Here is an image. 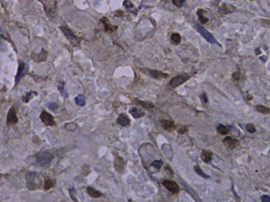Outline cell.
I'll return each mask as SVG.
<instances>
[{"instance_id":"1","label":"cell","mask_w":270,"mask_h":202,"mask_svg":"<svg viewBox=\"0 0 270 202\" xmlns=\"http://www.w3.org/2000/svg\"><path fill=\"white\" fill-rule=\"evenodd\" d=\"M27 187L30 190H34L38 188L41 184V180L38 173L34 171H28L26 174Z\"/></svg>"},{"instance_id":"2","label":"cell","mask_w":270,"mask_h":202,"mask_svg":"<svg viewBox=\"0 0 270 202\" xmlns=\"http://www.w3.org/2000/svg\"><path fill=\"white\" fill-rule=\"evenodd\" d=\"M53 157L54 156L51 152H48V151L40 152L36 155V161L39 165L43 166L45 165H48L53 159Z\"/></svg>"},{"instance_id":"3","label":"cell","mask_w":270,"mask_h":202,"mask_svg":"<svg viewBox=\"0 0 270 202\" xmlns=\"http://www.w3.org/2000/svg\"><path fill=\"white\" fill-rule=\"evenodd\" d=\"M195 28L196 30L201 33V35L211 44H218L217 40L213 38V36L209 32H208L202 26H201L200 24H195Z\"/></svg>"},{"instance_id":"4","label":"cell","mask_w":270,"mask_h":202,"mask_svg":"<svg viewBox=\"0 0 270 202\" xmlns=\"http://www.w3.org/2000/svg\"><path fill=\"white\" fill-rule=\"evenodd\" d=\"M189 79H190V76H189V75H187V74L179 75V76H174V77L170 81L169 85H170L171 87L175 88V87L180 86L181 84H183V82H185L186 81H188Z\"/></svg>"},{"instance_id":"5","label":"cell","mask_w":270,"mask_h":202,"mask_svg":"<svg viewBox=\"0 0 270 202\" xmlns=\"http://www.w3.org/2000/svg\"><path fill=\"white\" fill-rule=\"evenodd\" d=\"M60 29L64 33L65 37L71 42L72 45H74V46L78 45V43H79L78 39L76 38V36L72 33V31L70 28H68L67 27H60Z\"/></svg>"},{"instance_id":"6","label":"cell","mask_w":270,"mask_h":202,"mask_svg":"<svg viewBox=\"0 0 270 202\" xmlns=\"http://www.w3.org/2000/svg\"><path fill=\"white\" fill-rule=\"evenodd\" d=\"M142 72L147 74L152 78L154 79H161V78H167L168 75L160 70H154V69H142Z\"/></svg>"},{"instance_id":"7","label":"cell","mask_w":270,"mask_h":202,"mask_svg":"<svg viewBox=\"0 0 270 202\" xmlns=\"http://www.w3.org/2000/svg\"><path fill=\"white\" fill-rule=\"evenodd\" d=\"M40 120L46 126H54V125H56V123L54 121L53 117L50 113L46 112L45 110H43L41 112V114H40Z\"/></svg>"},{"instance_id":"8","label":"cell","mask_w":270,"mask_h":202,"mask_svg":"<svg viewBox=\"0 0 270 202\" xmlns=\"http://www.w3.org/2000/svg\"><path fill=\"white\" fill-rule=\"evenodd\" d=\"M162 184L165 187V188L167 190H169L170 192L172 193H179V187L177 184V183L173 182V181H171V180H164L162 182Z\"/></svg>"},{"instance_id":"9","label":"cell","mask_w":270,"mask_h":202,"mask_svg":"<svg viewBox=\"0 0 270 202\" xmlns=\"http://www.w3.org/2000/svg\"><path fill=\"white\" fill-rule=\"evenodd\" d=\"M26 73V65L25 63L22 61L19 62V67H18V71H17V74L15 76V85L19 82V81L21 80V78Z\"/></svg>"},{"instance_id":"10","label":"cell","mask_w":270,"mask_h":202,"mask_svg":"<svg viewBox=\"0 0 270 202\" xmlns=\"http://www.w3.org/2000/svg\"><path fill=\"white\" fill-rule=\"evenodd\" d=\"M17 121H18V119H17L15 110L12 107V108L10 109L9 112H8V115H7V124H15L17 123Z\"/></svg>"},{"instance_id":"11","label":"cell","mask_w":270,"mask_h":202,"mask_svg":"<svg viewBox=\"0 0 270 202\" xmlns=\"http://www.w3.org/2000/svg\"><path fill=\"white\" fill-rule=\"evenodd\" d=\"M223 143L230 149H233L239 145V140H236V139H232V137H225V139L223 140Z\"/></svg>"},{"instance_id":"12","label":"cell","mask_w":270,"mask_h":202,"mask_svg":"<svg viewBox=\"0 0 270 202\" xmlns=\"http://www.w3.org/2000/svg\"><path fill=\"white\" fill-rule=\"evenodd\" d=\"M33 58L37 62H41L43 61H45L46 58H47V51L44 49H42L40 53H37L36 55L33 54Z\"/></svg>"},{"instance_id":"13","label":"cell","mask_w":270,"mask_h":202,"mask_svg":"<svg viewBox=\"0 0 270 202\" xmlns=\"http://www.w3.org/2000/svg\"><path fill=\"white\" fill-rule=\"evenodd\" d=\"M160 124H162V127L165 128L168 132H172L175 129V124L172 121L168 120H160Z\"/></svg>"},{"instance_id":"14","label":"cell","mask_w":270,"mask_h":202,"mask_svg":"<svg viewBox=\"0 0 270 202\" xmlns=\"http://www.w3.org/2000/svg\"><path fill=\"white\" fill-rule=\"evenodd\" d=\"M117 123L119 124L122 125V126H128V125L130 124V119H129V117L126 115L122 114V115H120L119 117Z\"/></svg>"},{"instance_id":"15","label":"cell","mask_w":270,"mask_h":202,"mask_svg":"<svg viewBox=\"0 0 270 202\" xmlns=\"http://www.w3.org/2000/svg\"><path fill=\"white\" fill-rule=\"evenodd\" d=\"M87 192H88V194H89L90 196L93 197V198H100V197L102 196V194L100 192L97 191L96 189L93 188L92 187H89L87 188Z\"/></svg>"},{"instance_id":"16","label":"cell","mask_w":270,"mask_h":202,"mask_svg":"<svg viewBox=\"0 0 270 202\" xmlns=\"http://www.w3.org/2000/svg\"><path fill=\"white\" fill-rule=\"evenodd\" d=\"M212 156H213L212 153L209 151H206V150H203L202 152V154H201L202 159L205 163H209L210 161L212 160Z\"/></svg>"},{"instance_id":"17","label":"cell","mask_w":270,"mask_h":202,"mask_svg":"<svg viewBox=\"0 0 270 202\" xmlns=\"http://www.w3.org/2000/svg\"><path fill=\"white\" fill-rule=\"evenodd\" d=\"M130 113L133 116V117H135V118H140V117H143L145 114H144V112L143 111H142L141 110L137 109V108H132V109L130 110Z\"/></svg>"},{"instance_id":"18","label":"cell","mask_w":270,"mask_h":202,"mask_svg":"<svg viewBox=\"0 0 270 202\" xmlns=\"http://www.w3.org/2000/svg\"><path fill=\"white\" fill-rule=\"evenodd\" d=\"M115 168L117 169V171H121L123 168V158L119 157V156H117L116 157V159H115Z\"/></svg>"},{"instance_id":"19","label":"cell","mask_w":270,"mask_h":202,"mask_svg":"<svg viewBox=\"0 0 270 202\" xmlns=\"http://www.w3.org/2000/svg\"><path fill=\"white\" fill-rule=\"evenodd\" d=\"M101 22L104 23L105 28L106 31H115V30L117 29V28H118V27H115V26L111 25L110 22H109V21H107L106 18H103V19L101 20Z\"/></svg>"},{"instance_id":"20","label":"cell","mask_w":270,"mask_h":202,"mask_svg":"<svg viewBox=\"0 0 270 202\" xmlns=\"http://www.w3.org/2000/svg\"><path fill=\"white\" fill-rule=\"evenodd\" d=\"M37 94L38 93L34 92V91H29V93H26V95H24L22 97V100H23V102L28 103V102H29L30 99H32L34 96H37Z\"/></svg>"},{"instance_id":"21","label":"cell","mask_w":270,"mask_h":202,"mask_svg":"<svg viewBox=\"0 0 270 202\" xmlns=\"http://www.w3.org/2000/svg\"><path fill=\"white\" fill-rule=\"evenodd\" d=\"M75 104L79 106H84L86 104V100H85V97L83 95H78L76 96L75 99Z\"/></svg>"},{"instance_id":"22","label":"cell","mask_w":270,"mask_h":202,"mask_svg":"<svg viewBox=\"0 0 270 202\" xmlns=\"http://www.w3.org/2000/svg\"><path fill=\"white\" fill-rule=\"evenodd\" d=\"M171 41L173 45H179L181 42V36L179 33H172L171 36Z\"/></svg>"},{"instance_id":"23","label":"cell","mask_w":270,"mask_h":202,"mask_svg":"<svg viewBox=\"0 0 270 202\" xmlns=\"http://www.w3.org/2000/svg\"><path fill=\"white\" fill-rule=\"evenodd\" d=\"M203 13H204V10H199L197 11V16H198L199 22H200L201 23H202V24L206 23V22L209 21V19H208L207 17L204 16Z\"/></svg>"},{"instance_id":"24","label":"cell","mask_w":270,"mask_h":202,"mask_svg":"<svg viewBox=\"0 0 270 202\" xmlns=\"http://www.w3.org/2000/svg\"><path fill=\"white\" fill-rule=\"evenodd\" d=\"M135 102L145 109H152L154 106L152 103H149V102H145V101H141V100H135Z\"/></svg>"},{"instance_id":"25","label":"cell","mask_w":270,"mask_h":202,"mask_svg":"<svg viewBox=\"0 0 270 202\" xmlns=\"http://www.w3.org/2000/svg\"><path fill=\"white\" fill-rule=\"evenodd\" d=\"M217 131H218V133H219V134H220V135H227V134L229 133V129H228V128H227V127H225V125H222V124L218 125V127H217Z\"/></svg>"},{"instance_id":"26","label":"cell","mask_w":270,"mask_h":202,"mask_svg":"<svg viewBox=\"0 0 270 202\" xmlns=\"http://www.w3.org/2000/svg\"><path fill=\"white\" fill-rule=\"evenodd\" d=\"M56 184V182L51 178H46L45 181V190H49L50 188L53 187Z\"/></svg>"},{"instance_id":"27","label":"cell","mask_w":270,"mask_h":202,"mask_svg":"<svg viewBox=\"0 0 270 202\" xmlns=\"http://www.w3.org/2000/svg\"><path fill=\"white\" fill-rule=\"evenodd\" d=\"M255 110L260 112V113H262V114H269L270 113V109L269 108H267L266 106H262V105H258L255 106Z\"/></svg>"},{"instance_id":"28","label":"cell","mask_w":270,"mask_h":202,"mask_svg":"<svg viewBox=\"0 0 270 202\" xmlns=\"http://www.w3.org/2000/svg\"><path fill=\"white\" fill-rule=\"evenodd\" d=\"M59 90L60 93L63 97H68V93H67L66 89H65V83H64V81H60L59 85Z\"/></svg>"},{"instance_id":"29","label":"cell","mask_w":270,"mask_h":202,"mask_svg":"<svg viewBox=\"0 0 270 202\" xmlns=\"http://www.w3.org/2000/svg\"><path fill=\"white\" fill-rule=\"evenodd\" d=\"M194 170L197 173V175H199V176H201L202 177H203V178H206V179H208V178H209V176H208V175H206L203 171H202V169L198 166V165H195V168H194Z\"/></svg>"},{"instance_id":"30","label":"cell","mask_w":270,"mask_h":202,"mask_svg":"<svg viewBox=\"0 0 270 202\" xmlns=\"http://www.w3.org/2000/svg\"><path fill=\"white\" fill-rule=\"evenodd\" d=\"M162 164H163L162 160H154V161L152 163V166L154 167V168L157 169V170H160V169L161 168V166H162Z\"/></svg>"},{"instance_id":"31","label":"cell","mask_w":270,"mask_h":202,"mask_svg":"<svg viewBox=\"0 0 270 202\" xmlns=\"http://www.w3.org/2000/svg\"><path fill=\"white\" fill-rule=\"evenodd\" d=\"M65 128L69 131H74L76 128V124H73V123H70V124H67L65 125Z\"/></svg>"},{"instance_id":"32","label":"cell","mask_w":270,"mask_h":202,"mask_svg":"<svg viewBox=\"0 0 270 202\" xmlns=\"http://www.w3.org/2000/svg\"><path fill=\"white\" fill-rule=\"evenodd\" d=\"M246 129H247L248 132H250V133H255V126L252 124H249L246 125Z\"/></svg>"},{"instance_id":"33","label":"cell","mask_w":270,"mask_h":202,"mask_svg":"<svg viewBox=\"0 0 270 202\" xmlns=\"http://www.w3.org/2000/svg\"><path fill=\"white\" fill-rule=\"evenodd\" d=\"M172 3H173V4L175 5V6H177V7H182L183 6V3H184V1L185 0H172Z\"/></svg>"},{"instance_id":"34","label":"cell","mask_w":270,"mask_h":202,"mask_svg":"<svg viewBox=\"0 0 270 202\" xmlns=\"http://www.w3.org/2000/svg\"><path fill=\"white\" fill-rule=\"evenodd\" d=\"M47 107L51 110H56L59 108V105H58L57 103H53V102H52V103L47 104Z\"/></svg>"},{"instance_id":"35","label":"cell","mask_w":270,"mask_h":202,"mask_svg":"<svg viewBox=\"0 0 270 202\" xmlns=\"http://www.w3.org/2000/svg\"><path fill=\"white\" fill-rule=\"evenodd\" d=\"M220 12L222 13V14H227L230 12V10H227V6L225 4H223L220 8Z\"/></svg>"},{"instance_id":"36","label":"cell","mask_w":270,"mask_h":202,"mask_svg":"<svg viewBox=\"0 0 270 202\" xmlns=\"http://www.w3.org/2000/svg\"><path fill=\"white\" fill-rule=\"evenodd\" d=\"M123 6H124L127 10L132 9V8H133V4L131 3V2H130V1H128V0H125V1L123 2Z\"/></svg>"},{"instance_id":"37","label":"cell","mask_w":270,"mask_h":202,"mask_svg":"<svg viewBox=\"0 0 270 202\" xmlns=\"http://www.w3.org/2000/svg\"><path fill=\"white\" fill-rule=\"evenodd\" d=\"M186 132H188V127H187V126H182V127H180V128L179 129V134L183 135V134H185Z\"/></svg>"},{"instance_id":"38","label":"cell","mask_w":270,"mask_h":202,"mask_svg":"<svg viewBox=\"0 0 270 202\" xmlns=\"http://www.w3.org/2000/svg\"><path fill=\"white\" fill-rule=\"evenodd\" d=\"M201 99H202V103L203 104H207L208 103V97H207V94L205 93H203L202 95H201Z\"/></svg>"},{"instance_id":"39","label":"cell","mask_w":270,"mask_h":202,"mask_svg":"<svg viewBox=\"0 0 270 202\" xmlns=\"http://www.w3.org/2000/svg\"><path fill=\"white\" fill-rule=\"evenodd\" d=\"M241 77V74H240V71H237V72H234L232 74V78L236 81H239Z\"/></svg>"},{"instance_id":"40","label":"cell","mask_w":270,"mask_h":202,"mask_svg":"<svg viewBox=\"0 0 270 202\" xmlns=\"http://www.w3.org/2000/svg\"><path fill=\"white\" fill-rule=\"evenodd\" d=\"M261 200L262 202H270V197L268 195H262Z\"/></svg>"},{"instance_id":"41","label":"cell","mask_w":270,"mask_h":202,"mask_svg":"<svg viewBox=\"0 0 270 202\" xmlns=\"http://www.w3.org/2000/svg\"><path fill=\"white\" fill-rule=\"evenodd\" d=\"M247 99H249V100H251V99H252V96H250V95L249 96V95H248V96H247Z\"/></svg>"}]
</instances>
